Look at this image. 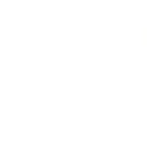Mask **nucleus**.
Segmentation results:
<instances>
[]
</instances>
